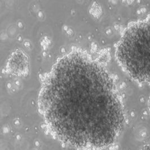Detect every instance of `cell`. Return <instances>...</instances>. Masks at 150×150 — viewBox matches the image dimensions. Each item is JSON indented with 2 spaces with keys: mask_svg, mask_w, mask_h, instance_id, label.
<instances>
[{
  "mask_svg": "<svg viewBox=\"0 0 150 150\" xmlns=\"http://www.w3.org/2000/svg\"><path fill=\"white\" fill-rule=\"evenodd\" d=\"M39 108L48 127L63 142L81 149H103L123 129V105L112 78L82 51L65 55L43 81Z\"/></svg>",
  "mask_w": 150,
  "mask_h": 150,
  "instance_id": "6da1fadb",
  "label": "cell"
},
{
  "mask_svg": "<svg viewBox=\"0 0 150 150\" xmlns=\"http://www.w3.org/2000/svg\"><path fill=\"white\" fill-rule=\"evenodd\" d=\"M117 61L134 81L150 84V18L130 24L116 48Z\"/></svg>",
  "mask_w": 150,
  "mask_h": 150,
  "instance_id": "7a4b0ae2",
  "label": "cell"
},
{
  "mask_svg": "<svg viewBox=\"0 0 150 150\" xmlns=\"http://www.w3.org/2000/svg\"><path fill=\"white\" fill-rule=\"evenodd\" d=\"M138 150H150V144H144Z\"/></svg>",
  "mask_w": 150,
  "mask_h": 150,
  "instance_id": "3957f363",
  "label": "cell"
}]
</instances>
